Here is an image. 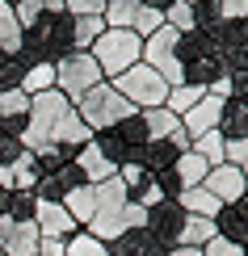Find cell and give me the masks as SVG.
I'll list each match as a JSON object with an SVG mask.
<instances>
[{
	"mask_svg": "<svg viewBox=\"0 0 248 256\" xmlns=\"http://www.w3.org/2000/svg\"><path fill=\"white\" fill-rule=\"evenodd\" d=\"M51 88H55V63H34V68H26V76H21V92L38 97V92H51Z\"/></svg>",
	"mask_w": 248,
	"mask_h": 256,
	"instance_id": "cell-33",
	"label": "cell"
},
{
	"mask_svg": "<svg viewBox=\"0 0 248 256\" xmlns=\"http://www.w3.org/2000/svg\"><path fill=\"white\" fill-rule=\"evenodd\" d=\"M139 0H110V4H105V26L110 30H135V17H139Z\"/></svg>",
	"mask_w": 248,
	"mask_h": 256,
	"instance_id": "cell-31",
	"label": "cell"
},
{
	"mask_svg": "<svg viewBox=\"0 0 248 256\" xmlns=\"http://www.w3.org/2000/svg\"><path fill=\"white\" fill-rule=\"evenodd\" d=\"M202 185H206L210 194L223 202V206H227V202H240V198L248 194V176L240 172V168H231V164H219V168H210Z\"/></svg>",
	"mask_w": 248,
	"mask_h": 256,
	"instance_id": "cell-18",
	"label": "cell"
},
{
	"mask_svg": "<svg viewBox=\"0 0 248 256\" xmlns=\"http://www.w3.org/2000/svg\"><path fill=\"white\" fill-rule=\"evenodd\" d=\"M139 4H143V8H156V13H164V8L177 4V0H139Z\"/></svg>",
	"mask_w": 248,
	"mask_h": 256,
	"instance_id": "cell-48",
	"label": "cell"
},
{
	"mask_svg": "<svg viewBox=\"0 0 248 256\" xmlns=\"http://www.w3.org/2000/svg\"><path fill=\"white\" fill-rule=\"evenodd\" d=\"M219 17L223 21H244L248 17V0H219Z\"/></svg>",
	"mask_w": 248,
	"mask_h": 256,
	"instance_id": "cell-44",
	"label": "cell"
},
{
	"mask_svg": "<svg viewBox=\"0 0 248 256\" xmlns=\"http://www.w3.org/2000/svg\"><path fill=\"white\" fill-rule=\"evenodd\" d=\"M168 256H202V248H185V244H181V248H172Z\"/></svg>",
	"mask_w": 248,
	"mask_h": 256,
	"instance_id": "cell-49",
	"label": "cell"
},
{
	"mask_svg": "<svg viewBox=\"0 0 248 256\" xmlns=\"http://www.w3.org/2000/svg\"><path fill=\"white\" fill-rule=\"evenodd\" d=\"M34 227H38V236H42V240H63V244L76 236V231H84V227H80V222L72 218L63 206H55V202H38Z\"/></svg>",
	"mask_w": 248,
	"mask_h": 256,
	"instance_id": "cell-14",
	"label": "cell"
},
{
	"mask_svg": "<svg viewBox=\"0 0 248 256\" xmlns=\"http://www.w3.org/2000/svg\"><path fill=\"white\" fill-rule=\"evenodd\" d=\"M76 110V118L89 126L93 134H101V130H110V126H118L122 118H131V114H139V110H131V101L122 97V92L114 88L110 80H101L97 88H89L84 97L72 105Z\"/></svg>",
	"mask_w": 248,
	"mask_h": 256,
	"instance_id": "cell-3",
	"label": "cell"
},
{
	"mask_svg": "<svg viewBox=\"0 0 248 256\" xmlns=\"http://www.w3.org/2000/svg\"><path fill=\"white\" fill-rule=\"evenodd\" d=\"M118 180H122V189H126V198H131V202H135V198H139V194H143V189H147V185H152V180H156V176H152V172H147V168H143V164H122V168H118Z\"/></svg>",
	"mask_w": 248,
	"mask_h": 256,
	"instance_id": "cell-34",
	"label": "cell"
},
{
	"mask_svg": "<svg viewBox=\"0 0 248 256\" xmlns=\"http://www.w3.org/2000/svg\"><path fill=\"white\" fill-rule=\"evenodd\" d=\"M110 256H168V248L152 236V231L135 227V231H126V236H118L110 244Z\"/></svg>",
	"mask_w": 248,
	"mask_h": 256,
	"instance_id": "cell-21",
	"label": "cell"
},
{
	"mask_svg": "<svg viewBox=\"0 0 248 256\" xmlns=\"http://www.w3.org/2000/svg\"><path fill=\"white\" fill-rule=\"evenodd\" d=\"M63 256H110V248H105L101 240H93L89 231H76V236L68 240V252Z\"/></svg>",
	"mask_w": 248,
	"mask_h": 256,
	"instance_id": "cell-36",
	"label": "cell"
},
{
	"mask_svg": "<svg viewBox=\"0 0 248 256\" xmlns=\"http://www.w3.org/2000/svg\"><path fill=\"white\" fill-rule=\"evenodd\" d=\"M185 210L177 206V198H164V202H156L152 210H147V218H143V231H152V236L164 244V248L172 252L181 244V231H185Z\"/></svg>",
	"mask_w": 248,
	"mask_h": 256,
	"instance_id": "cell-11",
	"label": "cell"
},
{
	"mask_svg": "<svg viewBox=\"0 0 248 256\" xmlns=\"http://www.w3.org/2000/svg\"><path fill=\"white\" fill-rule=\"evenodd\" d=\"M26 152V147H21V138H9V134H0V168H9L13 164V160Z\"/></svg>",
	"mask_w": 248,
	"mask_h": 256,
	"instance_id": "cell-45",
	"label": "cell"
},
{
	"mask_svg": "<svg viewBox=\"0 0 248 256\" xmlns=\"http://www.w3.org/2000/svg\"><path fill=\"white\" fill-rule=\"evenodd\" d=\"M9 198H13V194H9V189H5V185H0V218H5V214H9Z\"/></svg>",
	"mask_w": 248,
	"mask_h": 256,
	"instance_id": "cell-50",
	"label": "cell"
},
{
	"mask_svg": "<svg viewBox=\"0 0 248 256\" xmlns=\"http://www.w3.org/2000/svg\"><path fill=\"white\" fill-rule=\"evenodd\" d=\"M231 101L248 105V72H231Z\"/></svg>",
	"mask_w": 248,
	"mask_h": 256,
	"instance_id": "cell-46",
	"label": "cell"
},
{
	"mask_svg": "<svg viewBox=\"0 0 248 256\" xmlns=\"http://www.w3.org/2000/svg\"><path fill=\"white\" fill-rule=\"evenodd\" d=\"M0 4H9V8H17V4H21V0H0Z\"/></svg>",
	"mask_w": 248,
	"mask_h": 256,
	"instance_id": "cell-52",
	"label": "cell"
},
{
	"mask_svg": "<svg viewBox=\"0 0 248 256\" xmlns=\"http://www.w3.org/2000/svg\"><path fill=\"white\" fill-rule=\"evenodd\" d=\"M219 134L227 138V143H235V138H248V105H235V101H227V105H223Z\"/></svg>",
	"mask_w": 248,
	"mask_h": 256,
	"instance_id": "cell-29",
	"label": "cell"
},
{
	"mask_svg": "<svg viewBox=\"0 0 248 256\" xmlns=\"http://www.w3.org/2000/svg\"><path fill=\"white\" fill-rule=\"evenodd\" d=\"M244 198H248V194H244Z\"/></svg>",
	"mask_w": 248,
	"mask_h": 256,
	"instance_id": "cell-55",
	"label": "cell"
},
{
	"mask_svg": "<svg viewBox=\"0 0 248 256\" xmlns=\"http://www.w3.org/2000/svg\"><path fill=\"white\" fill-rule=\"evenodd\" d=\"M38 227L34 222H13V218H0V252L5 256H38Z\"/></svg>",
	"mask_w": 248,
	"mask_h": 256,
	"instance_id": "cell-15",
	"label": "cell"
},
{
	"mask_svg": "<svg viewBox=\"0 0 248 256\" xmlns=\"http://www.w3.org/2000/svg\"><path fill=\"white\" fill-rule=\"evenodd\" d=\"M68 110H72V101L63 97L59 88L30 97V126H26V134H21V147H26V152H42V147H51V134H55V126L63 122V114H68Z\"/></svg>",
	"mask_w": 248,
	"mask_h": 256,
	"instance_id": "cell-5",
	"label": "cell"
},
{
	"mask_svg": "<svg viewBox=\"0 0 248 256\" xmlns=\"http://www.w3.org/2000/svg\"><path fill=\"white\" fill-rule=\"evenodd\" d=\"M63 252H68V244H63V240H42L38 244V256H63Z\"/></svg>",
	"mask_w": 248,
	"mask_h": 256,
	"instance_id": "cell-47",
	"label": "cell"
},
{
	"mask_svg": "<svg viewBox=\"0 0 248 256\" xmlns=\"http://www.w3.org/2000/svg\"><path fill=\"white\" fill-rule=\"evenodd\" d=\"M47 4V13H63V0H42Z\"/></svg>",
	"mask_w": 248,
	"mask_h": 256,
	"instance_id": "cell-51",
	"label": "cell"
},
{
	"mask_svg": "<svg viewBox=\"0 0 248 256\" xmlns=\"http://www.w3.org/2000/svg\"><path fill=\"white\" fill-rule=\"evenodd\" d=\"M101 34H105V17H72V50L89 55Z\"/></svg>",
	"mask_w": 248,
	"mask_h": 256,
	"instance_id": "cell-25",
	"label": "cell"
},
{
	"mask_svg": "<svg viewBox=\"0 0 248 256\" xmlns=\"http://www.w3.org/2000/svg\"><path fill=\"white\" fill-rule=\"evenodd\" d=\"M76 168L84 172V180H89V185H105V180L118 176V168L101 156V147H97V143H84L80 152H76Z\"/></svg>",
	"mask_w": 248,
	"mask_h": 256,
	"instance_id": "cell-22",
	"label": "cell"
},
{
	"mask_svg": "<svg viewBox=\"0 0 248 256\" xmlns=\"http://www.w3.org/2000/svg\"><path fill=\"white\" fill-rule=\"evenodd\" d=\"M63 210H68L80 227H89V222H93V210H97V189H93V185H80L76 194L63 198Z\"/></svg>",
	"mask_w": 248,
	"mask_h": 256,
	"instance_id": "cell-26",
	"label": "cell"
},
{
	"mask_svg": "<svg viewBox=\"0 0 248 256\" xmlns=\"http://www.w3.org/2000/svg\"><path fill=\"white\" fill-rule=\"evenodd\" d=\"M244 256H248V248H244Z\"/></svg>",
	"mask_w": 248,
	"mask_h": 256,
	"instance_id": "cell-53",
	"label": "cell"
},
{
	"mask_svg": "<svg viewBox=\"0 0 248 256\" xmlns=\"http://www.w3.org/2000/svg\"><path fill=\"white\" fill-rule=\"evenodd\" d=\"M63 55H72V13H42L30 30H21V50H17L21 68L59 63Z\"/></svg>",
	"mask_w": 248,
	"mask_h": 256,
	"instance_id": "cell-2",
	"label": "cell"
},
{
	"mask_svg": "<svg viewBox=\"0 0 248 256\" xmlns=\"http://www.w3.org/2000/svg\"><path fill=\"white\" fill-rule=\"evenodd\" d=\"M0 256H5V252H0Z\"/></svg>",
	"mask_w": 248,
	"mask_h": 256,
	"instance_id": "cell-54",
	"label": "cell"
},
{
	"mask_svg": "<svg viewBox=\"0 0 248 256\" xmlns=\"http://www.w3.org/2000/svg\"><path fill=\"white\" fill-rule=\"evenodd\" d=\"M80 185H89V180H84V172L76 168V160H72V164L59 168V172H42V176H38L34 198H38V202H55V206H63V198L76 194Z\"/></svg>",
	"mask_w": 248,
	"mask_h": 256,
	"instance_id": "cell-12",
	"label": "cell"
},
{
	"mask_svg": "<svg viewBox=\"0 0 248 256\" xmlns=\"http://www.w3.org/2000/svg\"><path fill=\"white\" fill-rule=\"evenodd\" d=\"M110 0H63V13L72 17H101Z\"/></svg>",
	"mask_w": 248,
	"mask_h": 256,
	"instance_id": "cell-39",
	"label": "cell"
},
{
	"mask_svg": "<svg viewBox=\"0 0 248 256\" xmlns=\"http://www.w3.org/2000/svg\"><path fill=\"white\" fill-rule=\"evenodd\" d=\"M206 172H210L206 160H198L193 152H185V156H177V164H172V168L156 172V185H160V194H164V198H181L185 189H198L202 180H206Z\"/></svg>",
	"mask_w": 248,
	"mask_h": 256,
	"instance_id": "cell-10",
	"label": "cell"
},
{
	"mask_svg": "<svg viewBox=\"0 0 248 256\" xmlns=\"http://www.w3.org/2000/svg\"><path fill=\"white\" fill-rule=\"evenodd\" d=\"M189 152L198 156V160H206L210 168H219V164H223V156H227V138H223L219 130H210V134L193 138V143H189Z\"/></svg>",
	"mask_w": 248,
	"mask_h": 256,
	"instance_id": "cell-30",
	"label": "cell"
},
{
	"mask_svg": "<svg viewBox=\"0 0 248 256\" xmlns=\"http://www.w3.org/2000/svg\"><path fill=\"white\" fill-rule=\"evenodd\" d=\"M26 126H30V92H21V88L0 92V134L21 138Z\"/></svg>",
	"mask_w": 248,
	"mask_h": 256,
	"instance_id": "cell-17",
	"label": "cell"
},
{
	"mask_svg": "<svg viewBox=\"0 0 248 256\" xmlns=\"http://www.w3.org/2000/svg\"><path fill=\"white\" fill-rule=\"evenodd\" d=\"M89 55L97 59V68H101L105 80H118L122 72H131L135 63H143V38H139L135 30H110L105 26V34L93 42Z\"/></svg>",
	"mask_w": 248,
	"mask_h": 256,
	"instance_id": "cell-4",
	"label": "cell"
},
{
	"mask_svg": "<svg viewBox=\"0 0 248 256\" xmlns=\"http://www.w3.org/2000/svg\"><path fill=\"white\" fill-rule=\"evenodd\" d=\"M105 76H101V68H97V59L93 55H80V50H72V55H63L55 63V88L68 97L72 105H76L89 88H97Z\"/></svg>",
	"mask_w": 248,
	"mask_h": 256,
	"instance_id": "cell-8",
	"label": "cell"
},
{
	"mask_svg": "<svg viewBox=\"0 0 248 256\" xmlns=\"http://www.w3.org/2000/svg\"><path fill=\"white\" fill-rule=\"evenodd\" d=\"M185 152H189V134L177 130L172 138H147V147L139 152V164L156 176V172H164V168H172L177 156H185Z\"/></svg>",
	"mask_w": 248,
	"mask_h": 256,
	"instance_id": "cell-13",
	"label": "cell"
},
{
	"mask_svg": "<svg viewBox=\"0 0 248 256\" xmlns=\"http://www.w3.org/2000/svg\"><path fill=\"white\" fill-rule=\"evenodd\" d=\"M93 143L101 147V156L110 160L114 168L139 164V152L147 147V126H143V118H139V114H131V118H122L118 126H110V130L93 134Z\"/></svg>",
	"mask_w": 248,
	"mask_h": 256,
	"instance_id": "cell-6",
	"label": "cell"
},
{
	"mask_svg": "<svg viewBox=\"0 0 248 256\" xmlns=\"http://www.w3.org/2000/svg\"><path fill=\"white\" fill-rule=\"evenodd\" d=\"M0 50L5 55H17L21 50V26H17V17H13L9 4H0Z\"/></svg>",
	"mask_w": 248,
	"mask_h": 256,
	"instance_id": "cell-35",
	"label": "cell"
},
{
	"mask_svg": "<svg viewBox=\"0 0 248 256\" xmlns=\"http://www.w3.org/2000/svg\"><path fill=\"white\" fill-rule=\"evenodd\" d=\"M219 76H227V68H223L219 50H206V55H198V59L185 63V84H202V88H210Z\"/></svg>",
	"mask_w": 248,
	"mask_h": 256,
	"instance_id": "cell-23",
	"label": "cell"
},
{
	"mask_svg": "<svg viewBox=\"0 0 248 256\" xmlns=\"http://www.w3.org/2000/svg\"><path fill=\"white\" fill-rule=\"evenodd\" d=\"M160 26H164V13H156V8H139V17H135V34L139 38H152Z\"/></svg>",
	"mask_w": 248,
	"mask_h": 256,
	"instance_id": "cell-40",
	"label": "cell"
},
{
	"mask_svg": "<svg viewBox=\"0 0 248 256\" xmlns=\"http://www.w3.org/2000/svg\"><path fill=\"white\" fill-rule=\"evenodd\" d=\"M223 105H227V101H219V97H210V92H206V97H202L185 118H181V130L189 134V143H193V138H202V134H210V130H219Z\"/></svg>",
	"mask_w": 248,
	"mask_h": 256,
	"instance_id": "cell-16",
	"label": "cell"
},
{
	"mask_svg": "<svg viewBox=\"0 0 248 256\" xmlns=\"http://www.w3.org/2000/svg\"><path fill=\"white\" fill-rule=\"evenodd\" d=\"M164 26H168V30H177V34H189V30H193V13H189L185 0H177V4H168V8H164Z\"/></svg>",
	"mask_w": 248,
	"mask_h": 256,
	"instance_id": "cell-38",
	"label": "cell"
},
{
	"mask_svg": "<svg viewBox=\"0 0 248 256\" xmlns=\"http://www.w3.org/2000/svg\"><path fill=\"white\" fill-rule=\"evenodd\" d=\"M42 13H47V4H42V0H21V4L13 8V17H17V26H21V30H30Z\"/></svg>",
	"mask_w": 248,
	"mask_h": 256,
	"instance_id": "cell-41",
	"label": "cell"
},
{
	"mask_svg": "<svg viewBox=\"0 0 248 256\" xmlns=\"http://www.w3.org/2000/svg\"><path fill=\"white\" fill-rule=\"evenodd\" d=\"M97 189V210H93V222L84 231H89L93 240H101L105 248L118 240V236H126V231H135V227H143V218H147V210L139 206V202L126 198V189H122V180H105V185H93Z\"/></svg>",
	"mask_w": 248,
	"mask_h": 256,
	"instance_id": "cell-1",
	"label": "cell"
},
{
	"mask_svg": "<svg viewBox=\"0 0 248 256\" xmlns=\"http://www.w3.org/2000/svg\"><path fill=\"white\" fill-rule=\"evenodd\" d=\"M210 34H214V50H219L227 76L231 72H248V17L244 21H219Z\"/></svg>",
	"mask_w": 248,
	"mask_h": 256,
	"instance_id": "cell-9",
	"label": "cell"
},
{
	"mask_svg": "<svg viewBox=\"0 0 248 256\" xmlns=\"http://www.w3.org/2000/svg\"><path fill=\"white\" fill-rule=\"evenodd\" d=\"M38 214V198L34 194H13L9 198V214L5 218H13V222H34Z\"/></svg>",
	"mask_w": 248,
	"mask_h": 256,
	"instance_id": "cell-37",
	"label": "cell"
},
{
	"mask_svg": "<svg viewBox=\"0 0 248 256\" xmlns=\"http://www.w3.org/2000/svg\"><path fill=\"white\" fill-rule=\"evenodd\" d=\"M223 164L240 168V172L248 176V138H235V143H227V156H223Z\"/></svg>",
	"mask_w": 248,
	"mask_h": 256,
	"instance_id": "cell-42",
	"label": "cell"
},
{
	"mask_svg": "<svg viewBox=\"0 0 248 256\" xmlns=\"http://www.w3.org/2000/svg\"><path fill=\"white\" fill-rule=\"evenodd\" d=\"M214 236H219V231H214V218L189 214V218H185V231H181V244H185V248H206ZM181 244H177V248H181Z\"/></svg>",
	"mask_w": 248,
	"mask_h": 256,
	"instance_id": "cell-32",
	"label": "cell"
},
{
	"mask_svg": "<svg viewBox=\"0 0 248 256\" xmlns=\"http://www.w3.org/2000/svg\"><path fill=\"white\" fill-rule=\"evenodd\" d=\"M202 97H206V88H202V84H177V88H168L164 110L172 114V118H185V114H189Z\"/></svg>",
	"mask_w": 248,
	"mask_h": 256,
	"instance_id": "cell-27",
	"label": "cell"
},
{
	"mask_svg": "<svg viewBox=\"0 0 248 256\" xmlns=\"http://www.w3.org/2000/svg\"><path fill=\"white\" fill-rule=\"evenodd\" d=\"M118 92H122L126 101H131V110H160V105L168 101V84L160 72H152L147 63H135L131 72H122L118 80H110Z\"/></svg>",
	"mask_w": 248,
	"mask_h": 256,
	"instance_id": "cell-7",
	"label": "cell"
},
{
	"mask_svg": "<svg viewBox=\"0 0 248 256\" xmlns=\"http://www.w3.org/2000/svg\"><path fill=\"white\" fill-rule=\"evenodd\" d=\"M177 206L185 210V214H198V218H219V210H223V202L210 194L206 185H198V189H185V194L177 198Z\"/></svg>",
	"mask_w": 248,
	"mask_h": 256,
	"instance_id": "cell-24",
	"label": "cell"
},
{
	"mask_svg": "<svg viewBox=\"0 0 248 256\" xmlns=\"http://www.w3.org/2000/svg\"><path fill=\"white\" fill-rule=\"evenodd\" d=\"M139 118L147 126V138H172L181 130V118H172L164 105H160V110H139Z\"/></svg>",
	"mask_w": 248,
	"mask_h": 256,
	"instance_id": "cell-28",
	"label": "cell"
},
{
	"mask_svg": "<svg viewBox=\"0 0 248 256\" xmlns=\"http://www.w3.org/2000/svg\"><path fill=\"white\" fill-rule=\"evenodd\" d=\"M202 256H244V248H240V244H231V240H219V236H214L206 248H202Z\"/></svg>",
	"mask_w": 248,
	"mask_h": 256,
	"instance_id": "cell-43",
	"label": "cell"
},
{
	"mask_svg": "<svg viewBox=\"0 0 248 256\" xmlns=\"http://www.w3.org/2000/svg\"><path fill=\"white\" fill-rule=\"evenodd\" d=\"M38 160L34 152H21L9 168H0V185L9 189V194H34V185H38Z\"/></svg>",
	"mask_w": 248,
	"mask_h": 256,
	"instance_id": "cell-19",
	"label": "cell"
},
{
	"mask_svg": "<svg viewBox=\"0 0 248 256\" xmlns=\"http://www.w3.org/2000/svg\"><path fill=\"white\" fill-rule=\"evenodd\" d=\"M214 231H219V240H231L240 248H248V198L227 202L219 210V218H214Z\"/></svg>",
	"mask_w": 248,
	"mask_h": 256,
	"instance_id": "cell-20",
	"label": "cell"
}]
</instances>
